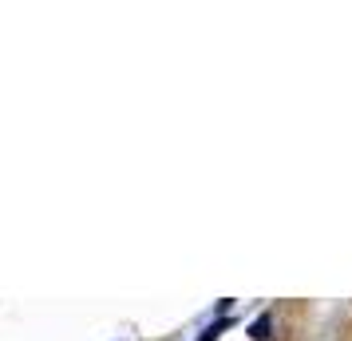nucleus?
Instances as JSON below:
<instances>
[{"label": "nucleus", "mask_w": 352, "mask_h": 341, "mask_svg": "<svg viewBox=\"0 0 352 341\" xmlns=\"http://www.w3.org/2000/svg\"><path fill=\"white\" fill-rule=\"evenodd\" d=\"M270 325H273V318H270V313H261V318L250 325V338H254V341H270Z\"/></svg>", "instance_id": "f257e3e1"}]
</instances>
